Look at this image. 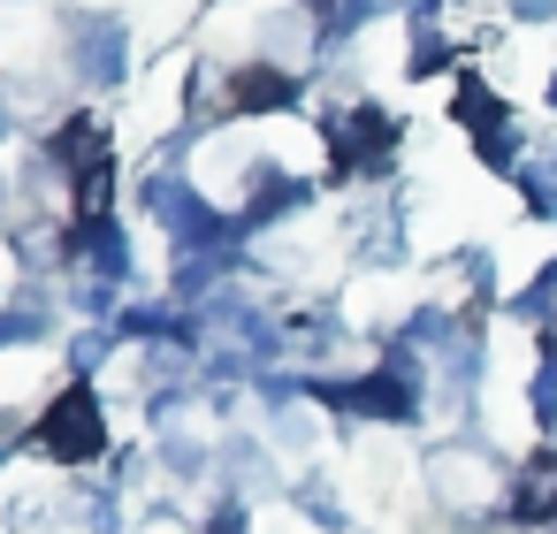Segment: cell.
<instances>
[{
	"mask_svg": "<svg viewBox=\"0 0 557 534\" xmlns=\"http://www.w3.org/2000/svg\"><path fill=\"white\" fill-rule=\"evenodd\" d=\"M146 207H153V222L169 229V245H176V260H191V252H222L237 229L191 191V176H176V169H161L153 184H146Z\"/></svg>",
	"mask_w": 557,
	"mask_h": 534,
	"instance_id": "obj_1",
	"label": "cell"
},
{
	"mask_svg": "<svg viewBox=\"0 0 557 534\" xmlns=\"http://www.w3.org/2000/svg\"><path fill=\"white\" fill-rule=\"evenodd\" d=\"M39 450L54 458V465H92L100 450H108V420H100V397L77 382V389H62L47 412H39Z\"/></svg>",
	"mask_w": 557,
	"mask_h": 534,
	"instance_id": "obj_2",
	"label": "cell"
},
{
	"mask_svg": "<svg viewBox=\"0 0 557 534\" xmlns=\"http://www.w3.org/2000/svg\"><path fill=\"white\" fill-rule=\"evenodd\" d=\"M62 32H70V70H77V85H115V77L131 70V32H123L115 16L77 9V16H62Z\"/></svg>",
	"mask_w": 557,
	"mask_h": 534,
	"instance_id": "obj_3",
	"label": "cell"
},
{
	"mask_svg": "<svg viewBox=\"0 0 557 534\" xmlns=\"http://www.w3.org/2000/svg\"><path fill=\"white\" fill-rule=\"evenodd\" d=\"M329 146H336V161H344V176H382L389 169V146H397V123L382 115V108H336L329 115Z\"/></svg>",
	"mask_w": 557,
	"mask_h": 534,
	"instance_id": "obj_4",
	"label": "cell"
},
{
	"mask_svg": "<svg viewBox=\"0 0 557 534\" xmlns=\"http://www.w3.org/2000/svg\"><path fill=\"white\" fill-rule=\"evenodd\" d=\"M458 123L473 131V146H481L488 169H511V161H519V131H511L504 100H496L481 77H458Z\"/></svg>",
	"mask_w": 557,
	"mask_h": 534,
	"instance_id": "obj_5",
	"label": "cell"
},
{
	"mask_svg": "<svg viewBox=\"0 0 557 534\" xmlns=\"http://www.w3.org/2000/svg\"><path fill=\"white\" fill-rule=\"evenodd\" d=\"M207 321H214V328H222V336L245 351V367H268V359L283 351V328H275V321H268V313H260L245 290H222V298H207Z\"/></svg>",
	"mask_w": 557,
	"mask_h": 534,
	"instance_id": "obj_6",
	"label": "cell"
},
{
	"mask_svg": "<svg viewBox=\"0 0 557 534\" xmlns=\"http://www.w3.org/2000/svg\"><path fill=\"white\" fill-rule=\"evenodd\" d=\"M245 184H252V191H245V207H237V237H252V229L283 222V214L306 199V184H298V176H283V169H268V161H260Z\"/></svg>",
	"mask_w": 557,
	"mask_h": 534,
	"instance_id": "obj_7",
	"label": "cell"
},
{
	"mask_svg": "<svg viewBox=\"0 0 557 534\" xmlns=\"http://www.w3.org/2000/svg\"><path fill=\"white\" fill-rule=\"evenodd\" d=\"M298 100V77H283L275 62H252L230 77V115H283Z\"/></svg>",
	"mask_w": 557,
	"mask_h": 534,
	"instance_id": "obj_8",
	"label": "cell"
},
{
	"mask_svg": "<svg viewBox=\"0 0 557 534\" xmlns=\"http://www.w3.org/2000/svg\"><path fill=\"white\" fill-rule=\"evenodd\" d=\"M428 481H435V504L473 511V504H481V481H488V458H473V450H435V458H428Z\"/></svg>",
	"mask_w": 557,
	"mask_h": 534,
	"instance_id": "obj_9",
	"label": "cell"
},
{
	"mask_svg": "<svg viewBox=\"0 0 557 534\" xmlns=\"http://www.w3.org/2000/svg\"><path fill=\"white\" fill-rule=\"evenodd\" d=\"M511 511L527 526H549L557 519V450H534L519 473H511Z\"/></svg>",
	"mask_w": 557,
	"mask_h": 534,
	"instance_id": "obj_10",
	"label": "cell"
},
{
	"mask_svg": "<svg viewBox=\"0 0 557 534\" xmlns=\"http://www.w3.org/2000/svg\"><path fill=\"white\" fill-rule=\"evenodd\" d=\"M54 161H62L70 176H85L92 161H108V131H100L92 115H70V123L54 131Z\"/></svg>",
	"mask_w": 557,
	"mask_h": 534,
	"instance_id": "obj_11",
	"label": "cell"
},
{
	"mask_svg": "<svg viewBox=\"0 0 557 534\" xmlns=\"http://www.w3.org/2000/svg\"><path fill=\"white\" fill-rule=\"evenodd\" d=\"M77 237H85V260H92L100 283H123V275H131V237H123V222H85Z\"/></svg>",
	"mask_w": 557,
	"mask_h": 534,
	"instance_id": "obj_12",
	"label": "cell"
},
{
	"mask_svg": "<svg viewBox=\"0 0 557 534\" xmlns=\"http://www.w3.org/2000/svg\"><path fill=\"white\" fill-rule=\"evenodd\" d=\"M222 268H237V245H222V252H191V260H176V283H169V290H176V298L191 306V298H207V290L222 283Z\"/></svg>",
	"mask_w": 557,
	"mask_h": 534,
	"instance_id": "obj_13",
	"label": "cell"
},
{
	"mask_svg": "<svg viewBox=\"0 0 557 534\" xmlns=\"http://www.w3.org/2000/svg\"><path fill=\"white\" fill-rule=\"evenodd\" d=\"M108 199H115V153L77 176V222H108Z\"/></svg>",
	"mask_w": 557,
	"mask_h": 534,
	"instance_id": "obj_14",
	"label": "cell"
},
{
	"mask_svg": "<svg viewBox=\"0 0 557 534\" xmlns=\"http://www.w3.org/2000/svg\"><path fill=\"white\" fill-rule=\"evenodd\" d=\"M222 473H230L237 496H252V488H268V450L260 443H222Z\"/></svg>",
	"mask_w": 557,
	"mask_h": 534,
	"instance_id": "obj_15",
	"label": "cell"
},
{
	"mask_svg": "<svg viewBox=\"0 0 557 534\" xmlns=\"http://www.w3.org/2000/svg\"><path fill=\"white\" fill-rule=\"evenodd\" d=\"M527 405H534V420H542V427H557V336H549V344H542V359H534Z\"/></svg>",
	"mask_w": 557,
	"mask_h": 534,
	"instance_id": "obj_16",
	"label": "cell"
},
{
	"mask_svg": "<svg viewBox=\"0 0 557 534\" xmlns=\"http://www.w3.org/2000/svg\"><path fill=\"white\" fill-rule=\"evenodd\" d=\"M443 62H450V39L435 32V16H420V24H412V54H405V70H412V77H435Z\"/></svg>",
	"mask_w": 557,
	"mask_h": 534,
	"instance_id": "obj_17",
	"label": "cell"
},
{
	"mask_svg": "<svg viewBox=\"0 0 557 534\" xmlns=\"http://www.w3.org/2000/svg\"><path fill=\"white\" fill-rule=\"evenodd\" d=\"M298 511H306L313 526H329V534H344V504H336V488H329L321 473H306V481H298Z\"/></svg>",
	"mask_w": 557,
	"mask_h": 534,
	"instance_id": "obj_18",
	"label": "cell"
},
{
	"mask_svg": "<svg viewBox=\"0 0 557 534\" xmlns=\"http://www.w3.org/2000/svg\"><path fill=\"white\" fill-rule=\"evenodd\" d=\"M511 313H519V321H557V260H549V268L511 298Z\"/></svg>",
	"mask_w": 557,
	"mask_h": 534,
	"instance_id": "obj_19",
	"label": "cell"
},
{
	"mask_svg": "<svg viewBox=\"0 0 557 534\" xmlns=\"http://www.w3.org/2000/svg\"><path fill=\"white\" fill-rule=\"evenodd\" d=\"M161 465H169L176 481H199V473H207V450H199L191 435H161Z\"/></svg>",
	"mask_w": 557,
	"mask_h": 534,
	"instance_id": "obj_20",
	"label": "cell"
},
{
	"mask_svg": "<svg viewBox=\"0 0 557 534\" xmlns=\"http://www.w3.org/2000/svg\"><path fill=\"white\" fill-rule=\"evenodd\" d=\"M47 336V306H16V313H0V344H39Z\"/></svg>",
	"mask_w": 557,
	"mask_h": 534,
	"instance_id": "obj_21",
	"label": "cell"
},
{
	"mask_svg": "<svg viewBox=\"0 0 557 534\" xmlns=\"http://www.w3.org/2000/svg\"><path fill=\"white\" fill-rule=\"evenodd\" d=\"M108 351H115V328H85V336L70 344V359H77V374H92V367H100Z\"/></svg>",
	"mask_w": 557,
	"mask_h": 534,
	"instance_id": "obj_22",
	"label": "cell"
},
{
	"mask_svg": "<svg viewBox=\"0 0 557 534\" xmlns=\"http://www.w3.org/2000/svg\"><path fill=\"white\" fill-rule=\"evenodd\" d=\"M306 435H313V420L290 412V405H275V443H306Z\"/></svg>",
	"mask_w": 557,
	"mask_h": 534,
	"instance_id": "obj_23",
	"label": "cell"
},
{
	"mask_svg": "<svg viewBox=\"0 0 557 534\" xmlns=\"http://www.w3.org/2000/svg\"><path fill=\"white\" fill-rule=\"evenodd\" d=\"M85 519H92V534H115V519H123V511H115V496H108V488H100V496H92V504H85Z\"/></svg>",
	"mask_w": 557,
	"mask_h": 534,
	"instance_id": "obj_24",
	"label": "cell"
},
{
	"mask_svg": "<svg viewBox=\"0 0 557 534\" xmlns=\"http://www.w3.org/2000/svg\"><path fill=\"white\" fill-rule=\"evenodd\" d=\"M511 16H519V24H549V16H557V0H511Z\"/></svg>",
	"mask_w": 557,
	"mask_h": 534,
	"instance_id": "obj_25",
	"label": "cell"
},
{
	"mask_svg": "<svg viewBox=\"0 0 557 534\" xmlns=\"http://www.w3.org/2000/svg\"><path fill=\"white\" fill-rule=\"evenodd\" d=\"M207 534H245V504H222V511H214V526H207Z\"/></svg>",
	"mask_w": 557,
	"mask_h": 534,
	"instance_id": "obj_26",
	"label": "cell"
},
{
	"mask_svg": "<svg viewBox=\"0 0 557 534\" xmlns=\"http://www.w3.org/2000/svg\"><path fill=\"white\" fill-rule=\"evenodd\" d=\"M16 443H24V412H0V458H9Z\"/></svg>",
	"mask_w": 557,
	"mask_h": 534,
	"instance_id": "obj_27",
	"label": "cell"
},
{
	"mask_svg": "<svg viewBox=\"0 0 557 534\" xmlns=\"http://www.w3.org/2000/svg\"><path fill=\"white\" fill-rule=\"evenodd\" d=\"M389 9H412V16H435V9H443V0H389Z\"/></svg>",
	"mask_w": 557,
	"mask_h": 534,
	"instance_id": "obj_28",
	"label": "cell"
},
{
	"mask_svg": "<svg viewBox=\"0 0 557 534\" xmlns=\"http://www.w3.org/2000/svg\"><path fill=\"white\" fill-rule=\"evenodd\" d=\"M298 9H306V16H336V9H344V0H298Z\"/></svg>",
	"mask_w": 557,
	"mask_h": 534,
	"instance_id": "obj_29",
	"label": "cell"
},
{
	"mask_svg": "<svg viewBox=\"0 0 557 534\" xmlns=\"http://www.w3.org/2000/svg\"><path fill=\"white\" fill-rule=\"evenodd\" d=\"M0 138H9V100H0Z\"/></svg>",
	"mask_w": 557,
	"mask_h": 534,
	"instance_id": "obj_30",
	"label": "cell"
},
{
	"mask_svg": "<svg viewBox=\"0 0 557 534\" xmlns=\"http://www.w3.org/2000/svg\"><path fill=\"white\" fill-rule=\"evenodd\" d=\"M549 115H557V77H549Z\"/></svg>",
	"mask_w": 557,
	"mask_h": 534,
	"instance_id": "obj_31",
	"label": "cell"
}]
</instances>
